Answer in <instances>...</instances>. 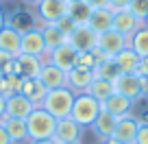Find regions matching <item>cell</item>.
Returning a JSON list of instances; mask_svg holds the SVG:
<instances>
[{
  "mask_svg": "<svg viewBox=\"0 0 148 144\" xmlns=\"http://www.w3.org/2000/svg\"><path fill=\"white\" fill-rule=\"evenodd\" d=\"M55 26L59 28L61 33H63L65 37H70V35H72V33H74V28L79 26V24H76V22H74V20H72V18H70V15H68V13H65L63 18H59V20H57V22H55Z\"/></svg>",
  "mask_w": 148,
  "mask_h": 144,
  "instance_id": "obj_31",
  "label": "cell"
},
{
  "mask_svg": "<svg viewBox=\"0 0 148 144\" xmlns=\"http://www.w3.org/2000/svg\"><path fill=\"white\" fill-rule=\"evenodd\" d=\"M57 120L42 107H35L31 112V116L26 118V129H28V140H52L55 135Z\"/></svg>",
  "mask_w": 148,
  "mask_h": 144,
  "instance_id": "obj_3",
  "label": "cell"
},
{
  "mask_svg": "<svg viewBox=\"0 0 148 144\" xmlns=\"http://www.w3.org/2000/svg\"><path fill=\"white\" fill-rule=\"evenodd\" d=\"M142 26H146V28H148V15H146V18L142 20Z\"/></svg>",
  "mask_w": 148,
  "mask_h": 144,
  "instance_id": "obj_43",
  "label": "cell"
},
{
  "mask_svg": "<svg viewBox=\"0 0 148 144\" xmlns=\"http://www.w3.org/2000/svg\"><path fill=\"white\" fill-rule=\"evenodd\" d=\"M35 9H37V18L44 24H55L59 18L68 13V2L65 0H39Z\"/></svg>",
  "mask_w": 148,
  "mask_h": 144,
  "instance_id": "obj_7",
  "label": "cell"
},
{
  "mask_svg": "<svg viewBox=\"0 0 148 144\" xmlns=\"http://www.w3.org/2000/svg\"><path fill=\"white\" fill-rule=\"evenodd\" d=\"M13 65H15V57H13V55L0 52V76L13 74Z\"/></svg>",
  "mask_w": 148,
  "mask_h": 144,
  "instance_id": "obj_32",
  "label": "cell"
},
{
  "mask_svg": "<svg viewBox=\"0 0 148 144\" xmlns=\"http://www.w3.org/2000/svg\"><path fill=\"white\" fill-rule=\"evenodd\" d=\"M96 46L100 48L107 57H111V59H113L120 50H124V48L129 46V39H126L124 35H120L118 31H113V28H111V31L98 35V44H96Z\"/></svg>",
  "mask_w": 148,
  "mask_h": 144,
  "instance_id": "obj_10",
  "label": "cell"
},
{
  "mask_svg": "<svg viewBox=\"0 0 148 144\" xmlns=\"http://www.w3.org/2000/svg\"><path fill=\"white\" fill-rule=\"evenodd\" d=\"M5 107H7V98L0 94V120L5 118Z\"/></svg>",
  "mask_w": 148,
  "mask_h": 144,
  "instance_id": "obj_39",
  "label": "cell"
},
{
  "mask_svg": "<svg viewBox=\"0 0 148 144\" xmlns=\"http://www.w3.org/2000/svg\"><path fill=\"white\" fill-rule=\"evenodd\" d=\"M137 129H139V120L129 114L124 118H118V125H116V131H113V138L122 144H133L135 142V135H137Z\"/></svg>",
  "mask_w": 148,
  "mask_h": 144,
  "instance_id": "obj_14",
  "label": "cell"
},
{
  "mask_svg": "<svg viewBox=\"0 0 148 144\" xmlns=\"http://www.w3.org/2000/svg\"><path fill=\"white\" fill-rule=\"evenodd\" d=\"M111 24H113V11H111L109 7H105V9H94L92 11L87 26L92 28L96 35H102V33L111 31Z\"/></svg>",
  "mask_w": 148,
  "mask_h": 144,
  "instance_id": "obj_22",
  "label": "cell"
},
{
  "mask_svg": "<svg viewBox=\"0 0 148 144\" xmlns=\"http://www.w3.org/2000/svg\"><path fill=\"white\" fill-rule=\"evenodd\" d=\"M31 144H57L55 140H35V142H31Z\"/></svg>",
  "mask_w": 148,
  "mask_h": 144,
  "instance_id": "obj_40",
  "label": "cell"
},
{
  "mask_svg": "<svg viewBox=\"0 0 148 144\" xmlns=\"http://www.w3.org/2000/svg\"><path fill=\"white\" fill-rule=\"evenodd\" d=\"M81 135H83V127L76 125L72 118H61V120H57L52 140L57 144H79Z\"/></svg>",
  "mask_w": 148,
  "mask_h": 144,
  "instance_id": "obj_5",
  "label": "cell"
},
{
  "mask_svg": "<svg viewBox=\"0 0 148 144\" xmlns=\"http://www.w3.org/2000/svg\"><path fill=\"white\" fill-rule=\"evenodd\" d=\"M116 94L129 98L131 103H137L139 98H144V90H142V79L137 74H120L113 81Z\"/></svg>",
  "mask_w": 148,
  "mask_h": 144,
  "instance_id": "obj_4",
  "label": "cell"
},
{
  "mask_svg": "<svg viewBox=\"0 0 148 144\" xmlns=\"http://www.w3.org/2000/svg\"><path fill=\"white\" fill-rule=\"evenodd\" d=\"M74 68H83V70H92V72H94V68H96V59H94L92 52H79V55H76V65H74Z\"/></svg>",
  "mask_w": 148,
  "mask_h": 144,
  "instance_id": "obj_33",
  "label": "cell"
},
{
  "mask_svg": "<svg viewBox=\"0 0 148 144\" xmlns=\"http://www.w3.org/2000/svg\"><path fill=\"white\" fill-rule=\"evenodd\" d=\"M120 76V70H118L116 61L113 59H105L100 63H96L94 68V79H105V81H116Z\"/></svg>",
  "mask_w": 148,
  "mask_h": 144,
  "instance_id": "obj_28",
  "label": "cell"
},
{
  "mask_svg": "<svg viewBox=\"0 0 148 144\" xmlns=\"http://www.w3.org/2000/svg\"><path fill=\"white\" fill-rule=\"evenodd\" d=\"M139 26H142V22H139L129 9H116L113 11V24H111V28L118 31L120 35H124L126 39H129Z\"/></svg>",
  "mask_w": 148,
  "mask_h": 144,
  "instance_id": "obj_11",
  "label": "cell"
},
{
  "mask_svg": "<svg viewBox=\"0 0 148 144\" xmlns=\"http://www.w3.org/2000/svg\"><path fill=\"white\" fill-rule=\"evenodd\" d=\"M131 0H109V9L111 11H116V9H126L129 7Z\"/></svg>",
  "mask_w": 148,
  "mask_h": 144,
  "instance_id": "obj_36",
  "label": "cell"
},
{
  "mask_svg": "<svg viewBox=\"0 0 148 144\" xmlns=\"http://www.w3.org/2000/svg\"><path fill=\"white\" fill-rule=\"evenodd\" d=\"M116 125H118V118H113L111 114H107V112L100 109L98 118L94 120V125H92V131H94V135H96L100 142H107L109 138H113Z\"/></svg>",
  "mask_w": 148,
  "mask_h": 144,
  "instance_id": "obj_17",
  "label": "cell"
},
{
  "mask_svg": "<svg viewBox=\"0 0 148 144\" xmlns=\"http://www.w3.org/2000/svg\"><path fill=\"white\" fill-rule=\"evenodd\" d=\"M94 81V72L92 70H83V68H72L65 76V88H70L74 94L87 92V88Z\"/></svg>",
  "mask_w": 148,
  "mask_h": 144,
  "instance_id": "obj_16",
  "label": "cell"
},
{
  "mask_svg": "<svg viewBox=\"0 0 148 144\" xmlns=\"http://www.w3.org/2000/svg\"><path fill=\"white\" fill-rule=\"evenodd\" d=\"M102 144H105V142H102Z\"/></svg>",
  "mask_w": 148,
  "mask_h": 144,
  "instance_id": "obj_46",
  "label": "cell"
},
{
  "mask_svg": "<svg viewBox=\"0 0 148 144\" xmlns=\"http://www.w3.org/2000/svg\"><path fill=\"white\" fill-rule=\"evenodd\" d=\"M24 2H28V5H37L39 0H24Z\"/></svg>",
  "mask_w": 148,
  "mask_h": 144,
  "instance_id": "obj_44",
  "label": "cell"
},
{
  "mask_svg": "<svg viewBox=\"0 0 148 144\" xmlns=\"http://www.w3.org/2000/svg\"><path fill=\"white\" fill-rule=\"evenodd\" d=\"M65 2H81V0H65Z\"/></svg>",
  "mask_w": 148,
  "mask_h": 144,
  "instance_id": "obj_45",
  "label": "cell"
},
{
  "mask_svg": "<svg viewBox=\"0 0 148 144\" xmlns=\"http://www.w3.org/2000/svg\"><path fill=\"white\" fill-rule=\"evenodd\" d=\"M126 9H129L131 13L139 20V22H142V20L148 15V0H131Z\"/></svg>",
  "mask_w": 148,
  "mask_h": 144,
  "instance_id": "obj_30",
  "label": "cell"
},
{
  "mask_svg": "<svg viewBox=\"0 0 148 144\" xmlns=\"http://www.w3.org/2000/svg\"><path fill=\"white\" fill-rule=\"evenodd\" d=\"M20 88H22V79H20L18 74L0 76V94L5 98L13 96V94H20Z\"/></svg>",
  "mask_w": 148,
  "mask_h": 144,
  "instance_id": "obj_29",
  "label": "cell"
},
{
  "mask_svg": "<svg viewBox=\"0 0 148 144\" xmlns=\"http://www.w3.org/2000/svg\"><path fill=\"white\" fill-rule=\"evenodd\" d=\"M137 76H142V79H148V57H142V59H139Z\"/></svg>",
  "mask_w": 148,
  "mask_h": 144,
  "instance_id": "obj_35",
  "label": "cell"
},
{
  "mask_svg": "<svg viewBox=\"0 0 148 144\" xmlns=\"http://www.w3.org/2000/svg\"><path fill=\"white\" fill-rule=\"evenodd\" d=\"M102 112L111 114L113 118H124L131 114V109H133V103L129 101V98L120 96V94H111L109 98H107L105 103H102Z\"/></svg>",
  "mask_w": 148,
  "mask_h": 144,
  "instance_id": "obj_18",
  "label": "cell"
},
{
  "mask_svg": "<svg viewBox=\"0 0 148 144\" xmlns=\"http://www.w3.org/2000/svg\"><path fill=\"white\" fill-rule=\"evenodd\" d=\"M105 144H122V142H118V140L116 138H109V140H107V142Z\"/></svg>",
  "mask_w": 148,
  "mask_h": 144,
  "instance_id": "obj_42",
  "label": "cell"
},
{
  "mask_svg": "<svg viewBox=\"0 0 148 144\" xmlns=\"http://www.w3.org/2000/svg\"><path fill=\"white\" fill-rule=\"evenodd\" d=\"M139 59H142V57H139L133 48H129V46H126L124 50H120L116 57H113L118 70H120V74H137Z\"/></svg>",
  "mask_w": 148,
  "mask_h": 144,
  "instance_id": "obj_19",
  "label": "cell"
},
{
  "mask_svg": "<svg viewBox=\"0 0 148 144\" xmlns=\"http://www.w3.org/2000/svg\"><path fill=\"white\" fill-rule=\"evenodd\" d=\"M100 109L102 107H100V103H98L96 98L89 96L87 92H81V94L74 96V105H72V112H70V118L85 129V127L94 125V120L98 118Z\"/></svg>",
  "mask_w": 148,
  "mask_h": 144,
  "instance_id": "obj_2",
  "label": "cell"
},
{
  "mask_svg": "<svg viewBox=\"0 0 148 144\" xmlns=\"http://www.w3.org/2000/svg\"><path fill=\"white\" fill-rule=\"evenodd\" d=\"M92 11H94V9L87 5V2H83V0H81V2H68V15H70L76 24H79V26L89 22Z\"/></svg>",
  "mask_w": 148,
  "mask_h": 144,
  "instance_id": "obj_27",
  "label": "cell"
},
{
  "mask_svg": "<svg viewBox=\"0 0 148 144\" xmlns=\"http://www.w3.org/2000/svg\"><path fill=\"white\" fill-rule=\"evenodd\" d=\"M0 125L5 127V131L9 133V138L13 140V144L24 142L28 140V129H26V120H20V118H2Z\"/></svg>",
  "mask_w": 148,
  "mask_h": 144,
  "instance_id": "obj_23",
  "label": "cell"
},
{
  "mask_svg": "<svg viewBox=\"0 0 148 144\" xmlns=\"http://www.w3.org/2000/svg\"><path fill=\"white\" fill-rule=\"evenodd\" d=\"M74 96L76 94L70 88H57V90H48L46 98L42 101V109H46L55 120H61V118H70V112H72L74 105Z\"/></svg>",
  "mask_w": 148,
  "mask_h": 144,
  "instance_id": "obj_1",
  "label": "cell"
},
{
  "mask_svg": "<svg viewBox=\"0 0 148 144\" xmlns=\"http://www.w3.org/2000/svg\"><path fill=\"white\" fill-rule=\"evenodd\" d=\"M87 94L94 96L98 103H105L111 94H116V88H113V81H105V79H94L92 85L87 88Z\"/></svg>",
  "mask_w": 148,
  "mask_h": 144,
  "instance_id": "obj_25",
  "label": "cell"
},
{
  "mask_svg": "<svg viewBox=\"0 0 148 144\" xmlns=\"http://www.w3.org/2000/svg\"><path fill=\"white\" fill-rule=\"evenodd\" d=\"M65 76H68V72L59 70L57 65L44 63V65H42V72H39V76H37V79L42 81L48 90H57V88H65Z\"/></svg>",
  "mask_w": 148,
  "mask_h": 144,
  "instance_id": "obj_20",
  "label": "cell"
},
{
  "mask_svg": "<svg viewBox=\"0 0 148 144\" xmlns=\"http://www.w3.org/2000/svg\"><path fill=\"white\" fill-rule=\"evenodd\" d=\"M129 48H133L139 57H148V28L139 26L129 37Z\"/></svg>",
  "mask_w": 148,
  "mask_h": 144,
  "instance_id": "obj_26",
  "label": "cell"
},
{
  "mask_svg": "<svg viewBox=\"0 0 148 144\" xmlns=\"http://www.w3.org/2000/svg\"><path fill=\"white\" fill-rule=\"evenodd\" d=\"M42 37H44V44H46L48 52H52L55 48L63 46V44L68 42V37H65L55 24H44V26H42Z\"/></svg>",
  "mask_w": 148,
  "mask_h": 144,
  "instance_id": "obj_24",
  "label": "cell"
},
{
  "mask_svg": "<svg viewBox=\"0 0 148 144\" xmlns=\"http://www.w3.org/2000/svg\"><path fill=\"white\" fill-rule=\"evenodd\" d=\"M83 2H87L92 9H105V7H109V0H83Z\"/></svg>",
  "mask_w": 148,
  "mask_h": 144,
  "instance_id": "obj_37",
  "label": "cell"
},
{
  "mask_svg": "<svg viewBox=\"0 0 148 144\" xmlns=\"http://www.w3.org/2000/svg\"><path fill=\"white\" fill-rule=\"evenodd\" d=\"M33 109H35V105H33L24 94H13V96L7 98L5 116L7 118H20V120H26V118L31 116Z\"/></svg>",
  "mask_w": 148,
  "mask_h": 144,
  "instance_id": "obj_12",
  "label": "cell"
},
{
  "mask_svg": "<svg viewBox=\"0 0 148 144\" xmlns=\"http://www.w3.org/2000/svg\"><path fill=\"white\" fill-rule=\"evenodd\" d=\"M68 44L76 52H92L94 48H96V44H98V35L87 24H81V26L74 28V33L68 37Z\"/></svg>",
  "mask_w": 148,
  "mask_h": 144,
  "instance_id": "obj_6",
  "label": "cell"
},
{
  "mask_svg": "<svg viewBox=\"0 0 148 144\" xmlns=\"http://www.w3.org/2000/svg\"><path fill=\"white\" fill-rule=\"evenodd\" d=\"M76 55H79V52H76L68 42H65L63 46L55 48V50L50 52V59H48V63L57 65V68L63 70V72H70V70L76 65Z\"/></svg>",
  "mask_w": 148,
  "mask_h": 144,
  "instance_id": "obj_15",
  "label": "cell"
},
{
  "mask_svg": "<svg viewBox=\"0 0 148 144\" xmlns=\"http://www.w3.org/2000/svg\"><path fill=\"white\" fill-rule=\"evenodd\" d=\"M20 52L24 55H35V57H42L46 50V44H44L42 37V28H26L22 31V44H20Z\"/></svg>",
  "mask_w": 148,
  "mask_h": 144,
  "instance_id": "obj_9",
  "label": "cell"
},
{
  "mask_svg": "<svg viewBox=\"0 0 148 144\" xmlns=\"http://www.w3.org/2000/svg\"><path fill=\"white\" fill-rule=\"evenodd\" d=\"M42 59L35 55H24L20 52L15 57V65H13V74H18L20 79H37L42 72Z\"/></svg>",
  "mask_w": 148,
  "mask_h": 144,
  "instance_id": "obj_8",
  "label": "cell"
},
{
  "mask_svg": "<svg viewBox=\"0 0 148 144\" xmlns=\"http://www.w3.org/2000/svg\"><path fill=\"white\" fill-rule=\"evenodd\" d=\"M0 144H13V140L9 138V133L5 131V127L0 125Z\"/></svg>",
  "mask_w": 148,
  "mask_h": 144,
  "instance_id": "obj_38",
  "label": "cell"
},
{
  "mask_svg": "<svg viewBox=\"0 0 148 144\" xmlns=\"http://www.w3.org/2000/svg\"><path fill=\"white\" fill-rule=\"evenodd\" d=\"M20 44H22V31H18L13 24H5L2 31H0V52L18 57Z\"/></svg>",
  "mask_w": 148,
  "mask_h": 144,
  "instance_id": "obj_13",
  "label": "cell"
},
{
  "mask_svg": "<svg viewBox=\"0 0 148 144\" xmlns=\"http://www.w3.org/2000/svg\"><path fill=\"white\" fill-rule=\"evenodd\" d=\"M20 94H24V96H26L35 107H39V105H42V101L46 98V94H48V88L39 79H22Z\"/></svg>",
  "mask_w": 148,
  "mask_h": 144,
  "instance_id": "obj_21",
  "label": "cell"
},
{
  "mask_svg": "<svg viewBox=\"0 0 148 144\" xmlns=\"http://www.w3.org/2000/svg\"><path fill=\"white\" fill-rule=\"evenodd\" d=\"M133 144H148V122L139 120V129H137V135H135Z\"/></svg>",
  "mask_w": 148,
  "mask_h": 144,
  "instance_id": "obj_34",
  "label": "cell"
},
{
  "mask_svg": "<svg viewBox=\"0 0 148 144\" xmlns=\"http://www.w3.org/2000/svg\"><path fill=\"white\" fill-rule=\"evenodd\" d=\"M7 24V20H5V11L0 9V31H2V26Z\"/></svg>",
  "mask_w": 148,
  "mask_h": 144,
  "instance_id": "obj_41",
  "label": "cell"
}]
</instances>
